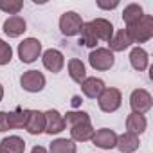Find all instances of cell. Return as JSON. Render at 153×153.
<instances>
[{"label":"cell","mask_w":153,"mask_h":153,"mask_svg":"<svg viewBox=\"0 0 153 153\" xmlns=\"http://www.w3.org/2000/svg\"><path fill=\"white\" fill-rule=\"evenodd\" d=\"M42 56V42L36 38H25L18 45V58L22 63H34Z\"/></svg>","instance_id":"5"},{"label":"cell","mask_w":153,"mask_h":153,"mask_svg":"<svg viewBox=\"0 0 153 153\" xmlns=\"http://www.w3.org/2000/svg\"><path fill=\"white\" fill-rule=\"evenodd\" d=\"M45 83H47V79L40 70H27L20 76V87L31 94L42 92L45 88Z\"/></svg>","instance_id":"6"},{"label":"cell","mask_w":153,"mask_h":153,"mask_svg":"<svg viewBox=\"0 0 153 153\" xmlns=\"http://www.w3.org/2000/svg\"><path fill=\"white\" fill-rule=\"evenodd\" d=\"M63 119H65V124H68V126H72V124H76V123H81V121H90V115L87 114V112H67L65 115H63Z\"/></svg>","instance_id":"27"},{"label":"cell","mask_w":153,"mask_h":153,"mask_svg":"<svg viewBox=\"0 0 153 153\" xmlns=\"http://www.w3.org/2000/svg\"><path fill=\"white\" fill-rule=\"evenodd\" d=\"M146 128H148V121H146L144 115H140V114H133V112H131V114L126 117V130H128L130 133H133V135H140V133L146 131Z\"/></svg>","instance_id":"20"},{"label":"cell","mask_w":153,"mask_h":153,"mask_svg":"<svg viewBox=\"0 0 153 153\" xmlns=\"http://www.w3.org/2000/svg\"><path fill=\"white\" fill-rule=\"evenodd\" d=\"M128 36L131 38V43H146L153 38V16L142 15L135 24L126 27Z\"/></svg>","instance_id":"1"},{"label":"cell","mask_w":153,"mask_h":153,"mask_svg":"<svg viewBox=\"0 0 153 153\" xmlns=\"http://www.w3.org/2000/svg\"><path fill=\"white\" fill-rule=\"evenodd\" d=\"M25 140L18 135H9L0 140V153H24Z\"/></svg>","instance_id":"17"},{"label":"cell","mask_w":153,"mask_h":153,"mask_svg":"<svg viewBox=\"0 0 153 153\" xmlns=\"http://www.w3.org/2000/svg\"><path fill=\"white\" fill-rule=\"evenodd\" d=\"M83 20L76 11H67L59 16V31L63 36H76L83 29Z\"/></svg>","instance_id":"4"},{"label":"cell","mask_w":153,"mask_h":153,"mask_svg":"<svg viewBox=\"0 0 153 153\" xmlns=\"http://www.w3.org/2000/svg\"><path fill=\"white\" fill-rule=\"evenodd\" d=\"M105 88H106V87H105V81L99 79V78H87V79L81 83V92H83V96L88 97V99H97Z\"/></svg>","instance_id":"15"},{"label":"cell","mask_w":153,"mask_h":153,"mask_svg":"<svg viewBox=\"0 0 153 153\" xmlns=\"http://www.w3.org/2000/svg\"><path fill=\"white\" fill-rule=\"evenodd\" d=\"M90 25H92V29H94L96 38H97V40H103V42H106V43L112 40V36H114V33H115L112 22L106 20V18H96V20H90Z\"/></svg>","instance_id":"13"},{"label":"cell","mask_w":153,"mask_h":153,"mask_svg":"<svg viewBox=\"0 0 153 153\" xmlns=\"http://www.w3.org/2000/svg\"><path fill=\"white\" fill-rule=\"evenodd\" d=\"M43 115H45V133H49V135H58V133H61V131L67 128L65 119H63V115H61L58 110L51 108V110L43 112Z\"/></svg>","instance_id":"9"},{"label":"cell","mask_w":153,"mask_h":153,"mask_svg":"<svg viewBox=\"0 0 153 153\" xmlns=\"http://www.w3.org/2000/svg\"><path fill=\"white\" fill-rule=\"evenodd\" d=\"M94 126L90 121H81V123H76L70 126V140L74 142H87L92 139L94 135Z\"/></svg>","instance_id":"11"},{"label":"cell","mask_w":153,"mask_h":153,"mask_svg":"<svg viewBox=\"0 0 153 153\" xmlns=\"http://www.w3.org/2000/svg\"><path fill=\"white\" fill-rule=\"evenodd\" d=\"M117 6H119L117 0H114V2H103V0H99V2H97V7H99V9H106V11L115 9Z\"/></svg>","instance_id":"29"},{"label":"cell","mask_w":153,"mask_h":153,"mask_svg":"<svg viewBox=\"0 0 153 153\" xmlns=\"http://www.w3.org/2000/svg\"><path fill=\"white\" fill-rule=\"evenodd\" d=\"M9 124H7V112H0V131H7Z\"/></svg>","instance_id":"30"},{"label":"cell","mask_w":153,"mask_h":153,"mask_svg":"<svg viewBox=\"0 0 153 153\" xmlns=\"http://www.w3.org/2000/svg\"><path fill=\"white\" fill-rule=\"evenodd\" d=\"M81 105V97L79 96H74L72 97V106H79Z\"/></svg>","instance_id":"32"},{"label":"cell","mask_w":153,"mask_h":153,"mask_svg":"<svg viewBox=\"0 0 153 153\" xmlns=\"http://www.w3.org/2000/svg\"><path fill=\"white\" fill-rule=\"evenodd\" d=\"M140 146V140H139V135H133L130 131H124L123 135H117V144L115 148L121 151V153H133L137 151Z\"/></svg>","instance_id":"16"},{"label":"cell","mask_w":153,"mask_h":153,"mask_svg":"<svg viewBox=\"0 0 153 153\" xmlns=\"http://www.w3.org/2000/svg\"><path fill=\"white\" fill-rule=\"evenodd\" d=\"M90 140L94 142V146H97L101 149H112L117 144V133L110 128H101V130L94 131Z\"/></svg>","instance_id":"10"},{"label":"cell","mask_w":153,"mask_h":153,"mask_svg":"<svg viewBox=\"0 0 153 153\" xmlns=\"http://www.w3.org/2000/svg\"><path fill=\"white\" fill-rule=\"evenodd\" d=\"M142 15H144V11H142V6L140 4H128L124 7V11H123V20H124V24L128 27V25L135 24Z\"/></svg>","instance_id":"24"},{"label":"cell","mask_w":153,"mask_h":153,"mask_svg":"<svg viewBox=\"0 0 153 153\" xmlns=\"http://www.w3.org/2000/svg\"><path fill=\"white\" fill-rule=\"evenodd\" d=\"M27 115H29V110L27 108H15L13 112H7L9 130L11 128H24L25 126V121H27Z\"/></svg>","instance_id":"23"},{"label":"cell","mask_w":153,"mask_h":153,"mask_svg":"<svg viewBox=\"0 0 153 153\" xmlns=\"http://www.w3.org/2000/svg\"><path fill=\"white\" fill-rule=\"evenodd\" d=\"M108 45H110L112 52H123V51H126V49L131 47V38L128 36L126 29H119V31L114 33V36L108 42Z\"/></svg>","instance_id":"18"},{"label":"cell","mask_w":153,"mask_h":153,"mask_svg":"<svg viewBox=\"0 0 153 153\" xmlns=\"http://www.w3.org/2000/svg\"><path fill=\"white\" fill-rule=\"evenodd\" d=\"M68 76H70V79L76 81V83H83L87 79V68H85V63L78 58H72L68 61Z\"/></svg>","instance_id":"21"},{"label":"cell","mask_w":153,"mask_h":153,"mask_svg":"<svg viewBox=\"0 0 153 153\" xmlns=\"http://www.w3.org/2000/svg\"><path fill=\"white\" fill-rule=\"evenodd\" d=\"M130 63H131V67L135 68V70H139V72H142V70H146L148 68V65H149V56H148V52L142 49V47H133L131 51H130Z\"/></svg>","instance_id":"19"},{"label":"cell","mask_w":153,"mask_h":153,"mask_svg":"<svg viewBox=\"0 0 153 153\" xmlns=\"http://www.w3.org/2000/svg\"><path fill=\"white\" fill-rule=\"evenodd\" d=\"M31 153H49V151H47L43 146H34V148L31 149Z\"/></svg>","instance_id":"31"},{"label":"cell","mask_w":153,"mask_h":153,"mask_svg":"<svg viewBox=\"0 0 153 153\" xmlns=\"http://www.w3.org/2000/svg\"><path fill=\"white\" fill-rule=\"evenodd\" d=\"M78 146L70 139H56L49 146V153H76Z\"/></svg>","instance_id":"22"},{"label":"cell","mask_w":153,"mask_h":153,"mask_svg":"<svg viewBox=\"0 0 153 153\" xmlns=\"http://www.w3.org/2000/svg\"><path fill=\"white\" fill-rule=\"evenodd\" d=\"M130 106H131V112L133 114H140L144 115L146 112L151 110L153 106V97L148 90L144 88H135L131 94H130Z\"/></svg>","instance_id":"7"},{"label":"cell","mask_w":153,"mask_h":153,"mask_svg":"<svg viewBox=\"0 0 153 153\" xmlns=\"http://www.w3.org/2000/svg\"><path fill=\"white\" fill-rule=\"evenodd\" d=\"M121 103H123V94L119 88H114V87H106L97 97V105L105 114L117 112L121 108Z\"/></svg>","instance_id":"3"},{"label":"cell","mask_w":153,"mask_h":153,"mask_svg":"<svg viewBox=\"0 0 153 153\" xmlns=\"http://www.w3.org/2000/svg\"><path fill=\"white\" fill-rule=\"evenodd\" d=\"M2 29H4L6 36H9V38H18V36H22V34L27 31V24H25V20H24L20 15H15V16L6 18Z\"/></svg>","instance_id":"12"},{"label":"cell","mask_w":153,"mask_h":153,"mask_svg":"<svg viewBox=\"0 0 153 153\" xmlns=\"http://www.w3.org/2000/svg\"><path fill=\"white\" fill-rule=\"evenodd\" d=\"M42 61H43V67L52 72V74H58L63 70L65 67V56L61 51L58 49H47L43 54H42Z\"/></svg>","instance_id":"8"},{"label":"cell","mask_w":153,"mask_h":153,"mask_svg":"<svg viewBox=\"0 0 153 153\" xmlns=\"http://www.w3.org/2000/svg\"><path fill=\"white\" fill-rule=\"evenodd\" d=\"M13 59V49L7 42L0 38V65H7Z\"/></svg>","instance_id":"28"},{"label":"cell","mask_w":153,"mask_h":153,"mask_svg":"<svg viewBox=\"0 0 153 153\" xmlns=\"http://www.w3.org/2000/svg\"><path fill=\"white\" fill-rule=\"evenodd\" d=\"M4 99V87H2V83H0V101Z\"/></svg>","instance_id":"33"},{"label":"cell","mask_w":153,"mask_h":153,"mask_svg":"<svg viewBox=\"0 0 153 153\" xmlns=\"http://www.w3.org/2000/svg\"><path fill=\"white\" fill-rule=\"evenodd\" d=\"M31 135H40L45 131V115L40 110H29L25 126H24Z\"/></svg>","instance_id":"14"},{"label":"cell","mask_w":153,"mask_h":153,"mask_svg":"<svg viewBox=\"0 0 153 153\" xmlns=\"http://www.w3.org/2000/svg\"><path fill=\"white\" fill-rule=\"evenodd\" d=\"M88 63H90L92 68L105 72V70H110V68L114 67L115 56H114V52H112L110 49H106V47H96V49H92V52L88 54Z\"/></svg>","instance_id":"2"},{"label":"cell","mask_w":153,"mask_h":153,"mask_svg":"<svg viewBox=\"0 0 153 153\" xmlns=\"http://www.w3.org/2000/svg\"><path fill=\"white\" fill-rule=\"evenodd\" d=\"M79 34H81V38H79V43H81V45L90 47V49H96V47H97V42H99V40L96 38L90 22H85V24H83V29H81Z\"/></svg>","instance_id":"25"},{"label":"cell","mask_w":153,"mask_h":153,"mask_svg":"<svg viewBox=\"0 0 153 153\" xmlns=\"http://www.w3.org/2000/svg\"><path fill=\"white\" fill-rule=\"evenodd\" d=\"M24 9V2L22 0H0V11H4L11 16L18 15Z\"/></svg>","instance_id":"26"}]
</instances>
